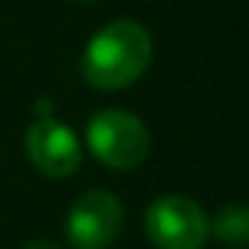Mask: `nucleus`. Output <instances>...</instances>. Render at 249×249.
I'll use <instances>...</instances> for the list:
<instances>
[{
  "instance_id": "2",
  "label": "nucleus",
  "mask_w": 249,
  "mask_h": 249,
  "mask_svg": "<svg viewBox=\"0 0 249 249\" xmlns=\"http://www.w3.org/2000/svg\"><path fill=\"white\" fill-rule=\"evenodd\" d=\"M85 144L91 156L111 170H135L150 156L147 126L123 108H103L88 120Z\"/></svg>"
},
{
  "instance_id": "4",
  "label": "nucleus",
  "mask_w": 249,
  "mask_h": 249,
  "mask_svg": "<svg viewBox=\"0 0 249 249\" xmlns=\"http://www.w3.org/2000/svg\"><path fill=\"white\" fill-rule=\"evenodd\" d=\"M24 147L30 164L50 179H68L82 164V147L76 132L53 114H41L30 123Z\"/></svg>"
},
{
  "instance_id": "1",
  "label": "nucleus",
  "mask_w": 249,
  "mask_h": 249,
  "mask_svg": "<svg viewBox=\"0 0 249 249\" xmlns=\"http://www.w3.org/2000/svg\"><path fill=\"white\" fill-rule=\"evenodd\" d=\"M153 59V38L138 21H111L91 36L82 53V76L100 91L132 85Z\"/></svg>"
},
{
  "instance_id": "3",
  "label": "nucleus",
  "mask_w": 249,
  "mask_h": 249,
  "mask_svg": "<svg viewBox=\"0 0 249 249\" xmlns=\"http://www.w3.org/2000/svg\"><path fill=\"white\" fill-rule=\"evenodd\" d=\"M147 237L159 249H202L211 237L208 214L188 196H161L147 208Z\"/></svg>"
},
{
  "instance_id": "6",
  "label": "nucleus",
  "mask_w": 249,
  "mask_h": 249,
  "mask_svg": "<svg viewBox=\"0 0 249 249\" xmlns=\"http://www.w3.org/2000/svg\"><path fill=\"white\" fill-rule=\"evenodd\" d=\"M211 234L226 246H249V205H226L211 220Z\"/></svg>"
},
{
  "instance_id": "8",
  "label": "nucleus",
  "mask_w": 249,
  "mask_h": 249,
  "mask_svg": "<svg viewBox=\"0 0 249 249\" xmlns=\"http://www.w3.org/2000/svg\"><path fill=\"white\" fill-rule=\"evenodd\" d=\"M79 3H94V0H79Z\"/></svg>"
},
{
  "instance_id": "7",
  "label": "nucleus",
  "mask_w": 249,
  "mask_h": 249,
  "mask_svg": "<svg viewBox=\"0 0 249 249\" xmlns=\"http://www.w3.org/2000/svg\"><path fill=\"white\" fill-rule=\"evenodd\" d=\"M24 249H62L56 240H50V237H38V240H30Z\"/></svg>"
},
{
  "instance_id": "5",
  "label": "nucleus",
  "mask_w": 249,
  "mask_h": 249,
  "mask_svg": "<svg viewBox=\"0 0 249 249\" xmlns=\"http://www.w3.org/2000/svg\"><path fill=\"white\" fill-rule=\"evenodd\" d=\"M123 229V202L108 191L82 194L68 217L65 237L73 249H106Z\"/></svg>"
}]
</instances>
